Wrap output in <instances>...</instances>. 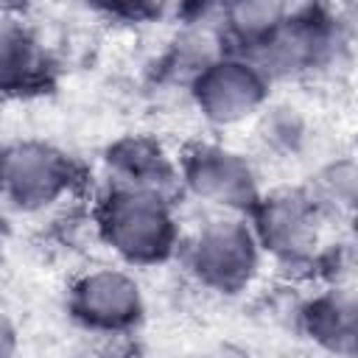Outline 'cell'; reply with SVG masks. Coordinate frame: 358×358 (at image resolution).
<instances>
[{
  "mask_svg": "<svg viewBox=\"0 0 358 358\" xmlns=\"http://www.w3.org/2000/svg\"><path fill=\"white\" fill-rule=\"evenodd\" d=\"M90 224L98 241L129 268L168 263L185 232L173 196L106 182L92 199Z\"/></svg>",
  "mask_w": 358,
  "mask_h": 358,
  "instance_id": "cell-1",
  "label": "cell"
},
{
  "mask_svg": "<svg viewBox=\"0 0 358 358\" xmlns=\"http://www.w3.org/2000/svg\"><path fill=\"white\" fill-rule=\"evenodd\" d=\"M350 20L330 0H296L291 14L246 56L257 62L271 84L327 76L347 59Z\"/></svg>",
  "mask_w": 358,
  "mask_h": 358,
  "instance_id": "cell-2",
  "label": "cell"
},
{
  "mask_svg": "<svg viewBox=\"0 0 358 358\" xmlns=\"http://www.w3.org/2000/svg\"><path fill=\"white\" fill-rule=\"evenodd\" d=\"M176 260L201 291L218 296L246 294L266 266L252 224L241 213H207L182 232Z\"/></svg>",
  "mask_w": 358,
  "mask_h": 358,
  "instance_id": "cell-3",
  "label": "cell"
},
{
  "mask_svg": "<svg viewBox=\"0 0 358 358\" xmlns=\"http://www.w3.org/2000/svg\"><path fill=\"white\" fill-rule=\"evenodd\" d=\"M246 218L266 263L288 274H316L336 241L330 235L336 224L322 215L302 185L263 190Z\"/></svg>",
  "mask_w": 358,
  "mask_h": 358,
  "instance_id": "cell-4",
  "label": "cell"
},
{
  "mask_svg": "<svg viewBox=\"0 0 358 358\" xmlns=\"http://www.w3.org/2000/svg\"><path fill=\"white\" fill-rule=\"evenodd\" d=\"M179 196L193 199L207 213L246 215L260 199L263 168L260 162L224 140H193L176 154Z\"/></svg>",
  "mask_w": 358,
  "mask_h": 358,
  "instance_id": "cell-5",
  "label": "cell"
},
{
  "mask_svg": "<svg viewBox=\"0 0 358 358\" xmlns=\"http://www.w3.org/2000/svg\"><path fill=\"white\" fill-rule=\"evenodd\" d=\"M271 81L257 62L241 50H221L190 81L187 98L199 117L213 129L246 126L271 101Z\"/></svg>",
  "mask_w": 358,
  "mask_h": 358,
  "instance_id": "cell-6",
  "label": "cell"
},
{
  "mask_svg": "<svg viewBox=\"0 0 358 358\" xmlns=\"http://www.w3.org/2000/svg\"><path fill=\"white\" fill-rule=\"evenodd\" d=\"M78 168L70 154L45 140H17L0 148V199L20 213H42L73 196Z\"/></svg>",
  "mask_w": 358,
  "mask_h": 358,
  "instance_id": "cell-7",
  "label": "cell"
},
{
  "mask_svg": "<svg viewBox=\"0 0 358 358\" xmlns=\"http://www.w3.org/2000/svg\"><path fill=\"white\" fill-rule=\"evenodd\" d=\"M67 310L78 327L103 338H123L145 316V294L129 266H92L73 277Z\"/></svg>",
  "mask_w": 358,
  "mask_h": 358,
  "instance_id": "cell-8",
  "label": "cell"
},
{
  "mask_svg": "<svg viewBox=\"0 0 358 358\" xmlns=\"http://www.w3.org/2000/svg\"><path fill=\"white\" fill-rule=\"evenodd\" d=\"M296 330L316 347L338 355H352L358 344V299L350 280H324L308 294L296 310Z\"/></svg>",
  "mask_w": 358,
  "mask_h": 358,
  "instance_id": "cell-9",
  "label": "cell"
},
{
  "mask_svg": "<svg viewBox=\"0 0 358 358\" xmlns=\"http://www.w3.org/2000/svg\"><path fill=\"white\" fill-rule=\"evenodd\" d=\"M103 182L120 187H140L165 196H179L176 154L162 140L148 134H126L103 154Z\"/></svg>",
  "mask_w": 358,
  "mask_h": 358,
  "instance_id": "cell-10",
  "label": "cell"
},
{
  "mask_svg": "<svg viewBox=\"0 0 358 358\" xmlns=\"http://www.w3.org/2000/svg\"><path fill=\"white\" fill-rule=\"evenodd\" d=\"M255 123V159L271 162V165H291L302 162L310 157L316 145V120L308 115V109L291 103V101H277L266 103Z\"/></svg>",
  "mask_w": 358,
  "mask_h": 358,
  "instance_id": "cell-11",
  "label": "cell"
},
{
  "mask_svg": "<svg viewBox=\"0 0 358 358\" xmlns=\"http://www.w3.org/2000/svg\"><path fill=\"white\" fill-rule=\"evenodd\" d=\"M45 73L48 56L39 36L17 14H0V95L31 92Z\"/></svg>",
  "mask_w": 358,
  "mask_h": 358,
  "instance_id": "cell-12",
  "label": "cell"
},
{
  "mask_svg": "<svg viewBox=\"0 0 358 358\" xmlns=\"http://www.w3.org/2000/svg\"><path fill=\"white\" fill-rule=\"evenodd\" d=\"M296 6V0H224L215 25L232 50H252Z\"/></svg>",
  "mask_w": 358,
  "mask_h": 358,
  "instance_id": "cell-13",
  "label": "cell"
},
{
  "mask_svg": "<svg viewBox=\"0 0 358 358\" xmlns=\"http://www.w3.org/2000/svg\"><path fill=\"white\" fill-rule=\"evenodd\" d=\"M355 185H358V173H355L352 157H333L316 165L302 187L330 224H341V221H350L352 215Z\"/></svg>",
  "mask_w": 358,
  "mask_h": 358,
  "instance_id": "cell-14",
  "label": "cell"
},
{
  "mask_svg": "<svg viewBox=\"0 0 358 358\" xmlns=\"http://www.w3.org/2000/svg\"><path fill=\"white\" fill-rule=\"evenodd\" d=\"M106 17L120 22H154L165 17L179 0H92Z\"/></svg>",
  "mask_w": 358,
  "mask_h": 358,
  "instance_id": "cell-15",
  "label": "cell"
},
{
  "mask_svg": "<svg viewBox=\"0 0 358 358\" xmlns=\"http://www.w3.org/2000/svg\"><path fill=\"white\" fill-rule=\"evenodd\" d=\"M179 3H182L185 11L190 14V20H210V17L218 14V8H221L224 0H179ZM179 3H176V6H179Z\"/></svg>",
  "mask_w": 358,
  "mask_h": 358,
  "instance_id": "cell-16",
  "label": "cell"
},
{
  "mask_svg": "<svg viewBox=\"0 0 358 358\" xmlns=\"http://www.w3.org/2000/svg\"><path fill=\"white\" fill-rule=\"evenodd\" d=\"M14 350V330L11 324L0 316V352H11Z\"/></svg>",
  "mask_w": 358,
  "mask_h": 358,
  "instance_id": "cell-17",
  "label": "cell"
},
{
  "mask_svg": "<svg viewBox=\"0 0 358 358\" xmlns=\"http://www.w3.org/2000/svg\"><path fill=\"white\" fill-rule=\"evenodd\" d=\"M31 0H0V14H20Z\"/></svg>",
  "mask_w": 358,
  "mask_h": 358,
  "instance_id": "cell-18",
  "label": "cell"
},
{
  "mask_svg": "<svg viewBox=\"0 0 358 358\" xmlns=\"http://www.w3.org/2000/svg\"><path fill=\"white\" fill-rule=\"evenodd\" d=\"M330 3H333V6L338 8V11H344L347 17H352V8H355V0H330Z\"/></svg>",
  "mask_w": 358,
  "mask_h": 358,
  "instance_id": "cell-19",
  "label": "cell"
}]
</instances>
